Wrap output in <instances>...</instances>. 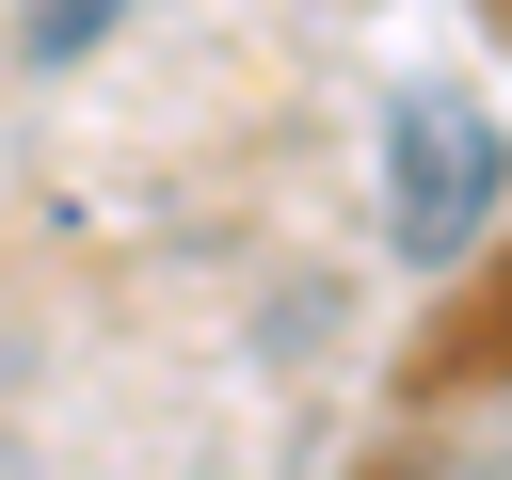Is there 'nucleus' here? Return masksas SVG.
Segmentation results:
<instances>
[{
    "label": "nucleus",
    "instance_id": "obj_1",
    "mask_svg": "<svg viewBox=\"0 0 512 480\" xmlns=\"http://www.w3.org/2000/svg\"><path fill=\"white\" fill-rule=\"evenodd\" d=\"M384 224H400V256H480V224H496V112L464 80L384 112Z\"/></svg>",
    "mask_w": 512,
    "mask_h": 480
},
{
    "label": "nucleus",
    "instance_id": "obj_2",
    "mask_svg": "<svg viewBox=\"0 0 512 480\" xmlns=\"http://www.w3.org/2000/svg\"><path fill=\"white\" fill-rule=\"evenodd\" d=\"M128 16H144V0H16V48H32V64H80V48H112Z\"/></svg>",
    "mask_w": 512,
    "mask_h": 480
}]
</instances>
